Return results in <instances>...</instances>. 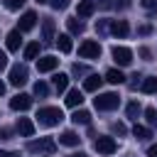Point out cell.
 I'll return each mask as SVG.
<instances>
[{"label":"cell","mask_w":157,"mask_h":157,"mask_svg":"<svg viewBox=\"0 0 157 157\" xmlns=\"http://www.w3.org/2000/svg\"><path fill=\"white\" fill-rule=\"evenodd\" d=\"M147 157H157V145H152V147L147 150Z\"/></svg>","instance_id":"obj_38"},{"label":"cell","mask_w":157,"mask_h":157,"mask_svg":"<svg viewBox=\"0 0 157 157\" xmlns=\"http://www.w3.org/2000/svg\"><path fill=\"white\" fill-rule=\"evenodd\" d=\"M61 120H64V113H61V108H54V105L39 108V113H37V123H39L42 128H54V125H59Z\"/></svg>","instance_id":"obj_1"},{"label":"cell","mask_w":157,"mask_h":157,"mask_svg":"<svg viewBox=\"0 0 157 157\" xmlns=\"http://www.w3.org/2000/svg\"><path fill=\"white\" fill-rule=\"evenodd\" d=\"M101 83H103V78H101L98 74H88V76H86V81H83V91L96 93V91L101 88Z\"/></svg>","instance_id":"obj_12"},{"label":"cell","mask_w":157,"mask_h":157,"mask_svg":"<svg viewBox=\"0 0 157 157\" xmlns=\"http://www.w3.org/2000/svg\"><path fill=\"white\" fill-rule=\"evenodd\" d=\"M71 120H74L76 125H78V123H81V125H88V123H91V113H88V110H83V108H81V110H74Z\"/></svg>","instance_id":"obj_21"},{"label":"cell","mask_w":157,"mask_h":157,"mask_svg":"<svg viewBox=\"0 0 157 157\" xmlns=\"http://www.w3.org/2000/svg\"><path fill=\"white\" fill-rule=\"evenodd\" d=\"M37 2H49V0H37Z\"/></svg>","instance_id":"obj_43"},{"label":"cell","mask_w":157,"mask_h":157,"mask_svg":"<svg viewBox=\"0 0 157 157\" xmlns=\"http://www.w3.org/2000/svg\"><path fill=\"white\" fill-rule=\"evenodd\" d=\"M34 25H37V15H34L32 10H27V12L20 17V27H17V29H20V32H29Z\"/></svg>","instance_id":"obj_11"},{"label":"cell","mask_w":157,"mask_h":157,"mask_svg":"<svg viewBox=\"0 0 157 157\" xmlns=\"http://www.w3.org/2000/svg\"><path fill=\"white\" fill-rule=\"evenodd\" d=\"M142 113V108H140V103L137 101H132V103H128V118H132V120H137V115Z\"/></svg>","instance_id":"obj_27"},{"label":"cell","mask_w":157,"mask_h":157,"mask_svg":"<svg viewBox=\"0 0 157 157\" xmlns=\"http://www.w3.org/2000/svg\"><path fill=\"white\" fill-rule=\"evenodd\" d=\"M76 76H81V74H86V66H78V64H74V69H71Z\"/></svg>","instance_id":"obj_35"},{"label":"cell","mask_w":157,"mask_h":157,"mask_svg":"<svg viewBox=\"0 0 157 157\" xmlns=\"http://www.w3.org/2000/svg\"><path fill=\"white\" fill-rule=\"evenodd\" d=\"M32 105V96H27V93H17L15 98H10V108L12 110H27Z\"/></svg>","instance_id":"obj_10"},{"label":"cell","mask_w":157,"mask_h":157,"mask_svg":"<svg viewBox=\"0 0 157 157\" xmlns=\"http://www.w3.org/2000/svg\"><path fill=\"white\" fill-rule=\"evenodd\" d=\"M132 135H135L137 140H150V137H152V128H145V125H137V123H135Z\"/></svg>","instance_id":"obj_22"},{"label":"cell","mask_w":157,"mask_h":157,"mask_svg":"<svg viewBox=\"0 0 157 157\" xmlns=\"http://www.w3.org/2000/svg\"><path fill=\"white\" fill-rule=\"evenodd\" d=\"M2 93H5V83L0 81V96H2Z\"/></svg>","instance_id":"obj_42"},{"label":"cell","mask_w":157,"mask_h":157,"mask_svg":"<svg viewBox=\"0 0 157 157\" xmlns=\"http://www.w3.org/2000/svg\"><path fill=\"white\" fill-rule=\"evenodd\" d=\"M59 66V59L54 56V54H47V56H42V59H37V71L39 74H47V71H54Z\"/></svg>","instance_id":"obj_8"},{"label":"cell","mask_w":157,"mask_h":157,"mask_svg":"<svg viewBox=\"0 0 157 157\" xmlns=\"http://www.w3.org/2000/svg\"><path fill=\"white\" fill-rule=\"evenodd\" d=\"M20 44H22V32H20V29H12V32L7 34V49H10V52H17Z\"/></svg>","instance_id":"obj_17"},{"label":"cell","mask_w":157,"mask_h":157,"mask_svg":"<svg viewBox=\"0 0 157 157\" xmlns=\"http://www.w3.org/2000/svg\"><path fill=\"white\" fill-rule=\"evenodd\" d=\"M10 83H12V86L27 83V66H25V64H15V66L10 69Z\"/></svg>","instance_id":"obj_6"},{"label":"cell","mask_w":157,"mask_h":157,"mask_svg":"<svg viewBox=\"0 0 157 157\" xmlns=\"http://www.w3.org/2000/svg\"><path fill=\"white\" fill-rule=\"evenodd\" d=\"M69 157H86L83 152H74V155H69Z\"/></svg>","instance_id":"obj_41"},{"label":"cell","mask_w":157,"mask_h":157,"mask_svg":"<svg viewBox=\"0 0 157 157\" xmlns=\"http://www.w3.org/2000/svg\"><path fill=\"white\" fill-rule=\"evenodd\" d=\"M105 81H108V83H115V86H118V83H123V81H125V76H123V74H120L118 69H108V71H105Z\"/></svg>","instance_id":"obj_25"},{"label":"cell","mask_w":157,"mask_h":157,"mask_svg":"<svg viewBox=\"0 0 157 157\" xmlns=\"http://www.w3.org/2000/svg\"><path fill=\"white\" fill-rule=\"evenodd\" d=\"M118 103H120L118 93H98V96L93 98V105H96L98 110H115Z\"/></svg>","instance_id":"obj_2"},{"label":"cell","mask_w":157,"mask_h":157,"mask_svg":"<svg viewBox=\"0 0 157 157\" xmlns=\"http://www.w3.org/2000/svg\"><path fill=\"white\" fill-rule=\"evenodd\" d=\"M93 147H96V152H101V155H113L118 145H115L113 137H108V135H98L96 142H93Z\"/></svg>","instance_id":"obj_5"},{"label":"cell","mask_w":157,"mask_h":157,"mask_svg":"<svg viewBox=\"0 0 157 157\" xmlns=\"http://www.w3.org/2000/svg\"><path fill=\"white\" fill-rule=\"evenodd\" d=\"M110 54H113L115 64H120V66H128V64L132 61V52H130L128 47H113V49H110Z\"/></svg>","instance_id":"obj_7"},{"label":"cell","mask_w":157,"mask_h":157,"mask_svg":"<svg viewBox=\"0 0 157 157\" xmlns=\"http://www.w3.org/2000/svg\"><path fill=\"white\" fill-rule=\"evenodd\" d=\"M20 5H25V0H7V7L10 10H17Z\"/></svg>","instance_id":"obj_33"},{"label":"cell","mask_w":157,"mask_h":157,"mask_svg":"<svg viewBox=\"0 0 157 157\" xmlns=\"http://www.w3.org/2000/svg\"><path fill=\"white\" fill-rule=\"evenodd\" d=\"M78 54H81L83 59H98V56H101V44L93 42V39H86V42H81Z\"/></svg>","instance_id":"obj_4"},{"label":"cell","mask_w":157,"mask_h":157,"mask_svg":"<svg viewBox=\"0 0 157 157\" xmlns=\"http://www.w3.org/2000/svg\"><path fill=\"white\" fill-rule=\"evenodd\" d=\"M96 29H98V32H101V34H105V32H108V29H110V20H101V22H98V25H96Z\"/></svg>","instance_id":"obj_31"},{"label":"cell","mask_w":157,"mask_h":157,"mask_svg":"<svg viewBox=\"0 0 157 157\" xmlns=\"http://www.w3.org/2000/svg\"><path fill=\"white\" fill-rule=\"evenodd\" d=\"M56 37H54V20L52 17H44L42 22V44H52Z\"/></svg>","instance_id":"obj_9"},{"label":"cell","mask_w":157,"mask_h":157,"mask_svg":"<svg viewBox=\"0 0 157 157\" xmlns=\"http://www.w3.org/2000/svg\"><path fill=\"white\" fill-rule=\"evenodd\" d=\"M93 10H96V2H93V0H81L78 7H76V15H78V17H91Z\"/></svg>","instance_id":"obj_15"},{"label":"cell","mask_w":157,"mask_h":157,"mask_svg":"<svg viewBox=\"0 0 157 157\" xmlns=\"http://www.w3.org/2000/svg\"><path fill=\"white\" fill-rule=\"evenodd\" d=\"M83 103V93L78 91V88H71L69 93H66V105L69 108H76V105H81Z\"/></svg>","instance_id":"obj_18"},{"label":"cell","mask_w":157,"mask_h":157,"mask_svg":"<svg viewBox=\"0 0 157 157\" xmlns=\"http://www.w3.org/2000/svg\"><path fill=\"white\" fill-rule=\"evenodd\" d=\"M5 66H7V54H5L2 49H0V71H2Z\"/></svg>","instance_id":"obj_34"},{"label":"cell","mask_w":157,"mask_h":157,"mask_svg":"<svg viewBox=\"0 0 157 157\" xmlns=\"http://www.w3.org/2000/svg\"><path fill=\"white\" fill-rule=\"evenodd\" d=\"M110 32H113L115 37H128L130 27H128L125 20H110Z\"/></svg>","instance_id":"obj_13"},{"label":"cell","mask_w":157,"mask_h":157,"mask_svg":"<svg viewBox=\"0 0 157 157\" xmlns=\"http://www.w3.org/2000/svg\"><path fill=\"white\" fill-rule=\"evenodd\" d=\"M66 27H69V32H71V34H81V32L86 29V27H83V22H81V20H76V17H69V20H66Z\"/></svg>","instance_id":"obj_24"},{"label":"cell","mask_w":157,"mask_h":157,"mask_svg":"<svg viewBox=\"0 0 157 157\" xmlns=\"http://www.w3.org/2000/svg\"><path fill=\"white\" fill-rule=\"evenodd\" d=\"M142 93H157V76H147L142 83H140Z\"/></svg>","instance_id":"obj_23"},{"label":"cell","mask_w":157,"mask_h":157,"mask_svg":"<svg viewBox=\"0 0 157 157\" xmlns=\"http://www.w3.org/2000/svg\"><path fill=\"white\" fill-rule=\"evenodd\" d=\"M34 96H42V98L49 96V86H47L44 81H37V83H34Z\"/></svg>","instance_id":"obj_29"},{"label":"cell","mask_w":157,"mask_h":157,"mask_svg":"<svg viewBox=\"0 0 157 157\" xmlns=\"http://www.w3.org/2000/svg\"><path fill=\"white\" fill-rule=\"evenodd\" d=\"M27 150H29V152H47V155H52V152L56 150V142H54L52 137H39V140H32V142L27 145Z\"/></svg>","instance_id":"obj_3"},{"label":"cell","mask_w":157,"mask_h":157,"mask_svg":"<svg viewBox=\"0 0 157 157\" xmlns=\"http://www.w3.org/2000/svg\"><path fill=\"white\" fill-rule=\"evenodd\" d=\"M145 10H157V0H140Z\"/></svg>","instance_id":"obj_32"},{"label":"cell","mask_w":157,"mask_h":157,"mask_svg":"<svg viewBox=\"0 0 157 157\" xmlns=\"http://www.w3.org/2000/svg\"><path fill=\"white\" fill-rule=\"evenodd\" d=\"M145 120L150 128H157V110L155 108H145Z\"/></svg>","instance_id":"obj_28"},{"label":"cell","mask_w":157,"mask_h":157,"mask_svg":"<svg viewBox=\"0 0 157 157\" xmlns=\"http://www.w3.org/2000/svg\"><path fill=\"white\" fill-rule=\"evenodd\" d=\"M132 5V0H118V7L120 10H125V7H130Z\"/></svg>","instance_id":"obj_37"},{"label":"cell","mask_w":157,"mask_h":157,"mask_svg":"<svg viewBox=\"0 0 157 157\" xmlns=\"http://www.w3.org/2000/svg\"><path fill=\"white\" fill-rule=\"evenodd\" d=\"M52 83H54V88L61 93V91H66V86H69V76H66V74H54V76H52Z\"/></svg>","instance_id":"obj_20"},{"label":"cell","mask_w":157,"mask_h":157,"mask_svg":"<svg viewBox=\"0 0 157 157\" xmlns=\"http://www.w3.org/2000/svg\"><path fill=\"white\" fill-rule=\"evenodd\" d=\"M39 49H42V44H39V42H29V44L25 47V59H37Z\"/></svg>","instance_id":"obj_26"},{"label":"cell","mask_w":157,"mask_h":157,"mask_svg":"<svg viewBox=\"0 0 157 157\" xmlns=\"http://www.w3.org/2000/svg\"><path fill=\"white\" fill-rule=\"evenodd\" d=\"M113 130H115L118 135H125V125H123V123H115V125H113Z\"/></svg>","instance_id":"obj_36"},{"label":"cell","mask_w":157,"mask_h":157,"mask_svg":"<svg viewBox=\"0 0 157 157\" xmlns=\"http://www.w3.org/2000/svg\"><path fill=\"white\" fill-rule=\"evenodd\" d=\"M0 157H15L12 152H7V150H0Z\"/></svg>","instance_id":"obj_40"},{"label":"cell","mask_w":157,"mask_h":157,"mask_svg":"<svg viewBox=\"0 0 157 157\" xmlns=\"http://www.w3.org/2000/svg\"><path fill=\"white\" fill-rule=\"evenodd\" d=\"M17 132L25 135V137H32V135H34V123H32L29 118H20V120H17Z\"/></svg>","instance_id":"obj_14"},{"label":"cell","mask_w":157,"mask_h":157,"mask_svg":"<svg viewBox=\"0 0 157 157\" xmlns=\"http://www.w3.org/2000/svg\"><path fill=\"white\" fill-rule=\"evenodd\" d=\"M49 5H52L54 10H66V7H69V0H49Z\"/></svg>","instance_id":"obj_30"},{"label":"cell","mask_w":157,"mask_h":157,"mask_svg":"<svg viewBox=\"0 0 157 157\" xmlns=\"http://www.w3.org/2000/svg\"><path fill=\"white\" fill-rule=\"evenodd\" d=\"M54 42H56L59 52H64V54H69V52L74 49V44H71V37H69V34H59V37H56Z\"/></svg>","instance_id":"obj_19"},{"label":"cell","mask_w":157,"mask_h":157,"mask_svg":"<svg viewBox=\"0 0 157 157\" xmlns=\"http://www.w3.org/2000/svg\"><path fill=\"white\" fill-rule=\"evenodd\" d=\"M59 142H61V145H66V147H76V145L81 142V137H78L74 130H64V132H61V137H59Z\"/></svg>","instance_id":"obj_16"},{"label":"cell","mask_w":157,"mask_h":157,"mask_svg":"<svg viewBox=\"0 0 157 157\" xmlns=\"http://www.w3.org/2000/svg\"><path fill=\"white\" fill-rule=\"evenodd\" d=\"M140 56H145V59H150V49H145V47H142V49H140Z\"/></svg>","instance_id":"obj_39"}]
</instances>
